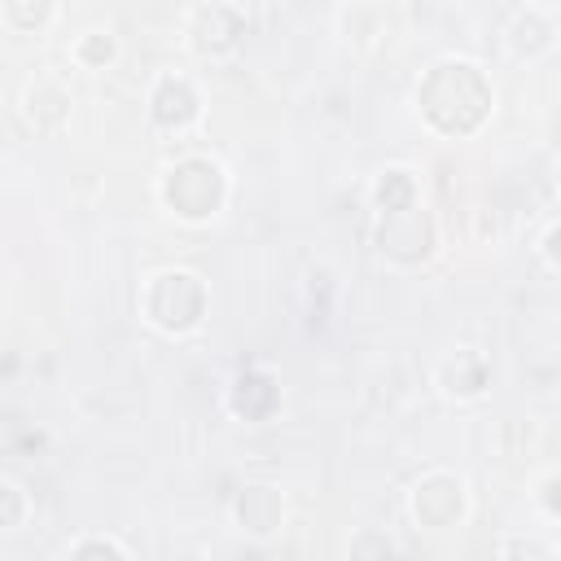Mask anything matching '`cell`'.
Wrapping results in <instances>:
<instances>
[{"label":"cell","mask_w":561,"mask_h":561,"mask_svg":"<svg viewBox=\"0 0 561 561\" xmlns=\"http://www.w3.org/2000/svg\"><path fill=\"white\" fill-rule=\"evenodd\" d=\"M416 105H421V114L434 131L469 136L491 114V83L473 61L447 57V61L425 70V79L416 88Z\"/></svg>","instance_id":"1"},{"label":"cell","mask_w":561,"mask_h":561,"mask_svg":"<svg viewBox=\"0 0 561 561\" xmlns=\"http://www.w3.org/2000/svg\"><path fill=\"white\" fill-rule=\"evenodd\" d=\"M224 197H228V180L224 167L210 158H180L162 175V202L180 219H210L224 206Z\"/></svg>","instance_id":"2"},{"label":"cell","mask_w":561,"mask_h":561,"mask_svg":"<svg viewBox=\"0 0 561 561\" xmlns=\"http://www.w3.org/2000/svg\"><path fill=\"white\" fill-rule=\"evenodd\" d=\"M206 311V289L193 272H158L145 285V316L162 333H188Z\"/></svg>","instance_id":"3"},{"label":"cell","mask_w":561,"mask_h":561,"mask_svg":"<svg viewBox=\"0 0 561 561\" xmlns=\"http://www.w3.org/2000/svg\"><path fill=\"white\" fill-rule=\"evenodd\" d=\"M377 245H381V254L394 259V263H421V259L434 254V219L425 215L421 202L381 210Z\"/></svg>","instance_id":"4"},{"label":"cell","mask_w":561,"mask_h":561,"mask_svg":"<svg viewBox=\"0 0 561 561\" xmlns=\"http://www.w3.org/2000/svg\"><path fill=\"white\" fill-rule=\"evenodd\" d=\"M184 35H188V48L197 57H224L245 35V18L232 4H197L184 18Z\"/></svg>","instance_id":"5"},{"label":"cell","mask_w":561,"mask_h":561,"mask_svg":"<svg viewBox=\"0 0 561 561\" xmlns=\"http://www.w3.org/2000/svg\"><path fill=\"white\" fill-rule=\"evenodd\" d=\"M460 513H465V486H460V478H451V473H425L416 486H412V517L421 522V526H451V522H460Z\"/></svg>","instance_id":"6"},{"label":"cell","mask_w":561,"mask_h":561,"mask_svg":"<svg viewBox=\"0 0 561 561\" xmlns=\"http://www.w3.org/2000/svg\"><path fill=\"white\" fill-rule=\"evenodd\" d=\"M149 114L158 127H188L197 114H202V96L197 88L184 79V75H162L153 83V96H149Z\"/></svg>","instance_id":"7"},{"label":"cell","mask_w":561,"mask_h":561,"mask_svg":"<svg viewBox=\"0 0 561 561\" xmlns=\"http://www.w3.org/2000/svg\"><path fill=\"white\" fill-rule=\"evenodd\" d=\"M438 381H443V390L456 394V399H478V394L486 390V364H482L478 351H456V355L443 359Z\"/></svg>","instance_id":"8"},{"label":"cell","mask_w":561,"mask_h":561,"mask_svg":"<svg viewBox=\"0 0 561 561\" xmlns=\"http://www.w3.org/2000/svg\"><path fill=\"white\" fill-rule=\"evenodd\" d=\"M548 44H552V22H548V13L535 9V4L517 9L513 22H508V48H513L517 57H535V53H543Z\"/></svg>","instance_id":"9"},{"label":"cell","mask_w":561,"mask_h":561,"mask_svg":"<svg viewBox=\"0 0 561 561\" xmlns=\"http://www.w3.org/2000/svg\"><path fill=\"white\" fill-rule=\"evenodd\" d=\"M237 522L250 535H267L280 526V495L272 486H245L237 500Z\"/></svg>","instance_id":"10"},{"label":"cell","mask_w":561,"mask_h":561,"mask_svg":"<svg viewBox=\"0 0 561 561\" xmlns=\"http://www.w3.org/2000/svg\"><path fill=\"white\" fill-rule=\"evenodd\" d=\"M408 202H416V180H412V171H403V167L381 171V180H377V206H381V210H394V206H408Z\"/></svg>","instance_id":"11"},{"label":"cell","mask_w":561,"mask_h":561,"mask_svg":"<svg viewBox=\"0 0 561 561\" xmlns=\"http://www.w3.org/2000/svg\"><path fill=\"white\" fill-rule=\"evenodd\" d=\"M75 57H79L83 66H101V61H110V57H114V39H110V31H88V35H79Z\"/></svg>","instance_id":"12"},{"label":"cell","mask_w":561,"mask_h":561,"mask_svg":"<svg viewBox=\"0 0 561 561\" xmlns=\"http://www.w3.org/2000/svg\"><path fill=\"white\" fill-rule=\"evenodd\" d=\"M70 561H127V557H123V548H118L114 539H101V535H96V539H83V543L70 552Z\"/></svg>","instance_id":"13"},{"label":"cell","mask_w":561,"mask_h":561,"mask_svg":"<svg viewBox=\"0 0 561 561\" xmlns=\"http://www.w3.org/2000/svg\"><path fill=\"white\" fill-rule=\"evenodd\" d=\"M504 561H552V552L539 539H513L504 548Z\"/></svg>","instance_id":"14"},{"label":"cell","mask_w":561,"mask_h":561,"mask_svg":"<svg viewBox=\"0 0 561 561\" xmlns=\"http://www.w3.org/2000/svg\"><path fill=\"white\" fill-rule=\"evenodd\" d=\"M4 526H18L22 522V486L13 482V478H4Z\"/></svg>","instance_id":"15"},{"label":"cell","mask_w":561,"mask_h":561,"mask_svg":"<svg viewBox=\"0 0 561 561\" xmlns=\"http://www.w3.org/2000/svg\"><path fill=\"white\" fill-rule=\"evenodd\" d=\"M543 254L561 267V224H552V228H548V237H543Z\"/></svg>","instance_id":"16"},{"label":"cell","mask_w":561,"mask_h":561,"mask_svg":"<svg viewBox=\"0 0 561 561\" xmlns=\"http://www.w3.org/2000/svg\"><path fill=\"white\" fill-rule=\"evenodd\" d=\"M548 508H561V478H548Z\"/></svg>","instance_id":"17"},{"label":"cell","mask_w":561,"mask_h":561,"mask_svg":"<svg viewBox=\"0 0 561 561\" xmlns=\"http://www.w3.org/2000/svg\"><path fill=\"white\" fill-rule=\"evenodd\" d=\"M557 184H561V162H557Z\"/></svg>","instance_id":"18"}]
</instances>
